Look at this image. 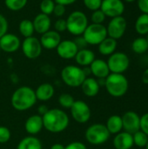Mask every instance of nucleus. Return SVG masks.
I'll list each match as a JSON object with an SVG mask.
<instances>
[{
    "mask_svg": "<svg viewBox=\"0 0 148 149\" xmlns=\"http://www.w3.org/2000/svg\"><path fill=\"white\" fill-rule=\"evenodd\" d=\"M106 63L111 73L123 74L130 66V58L125 52H115L109 56Z\"/></svg>",
    "mask_w": 148,
    "mask_h": 149,
    "instance_id": "nucleus-8",
    "label": "nucleus"
},
{
    "mask_svg": "<svg viewBox=\"0 0 148 149\" xmlns=\"http://www.w3.org/2000/svg\"><path fill=\"white\" fill-rule=\"evenodd\" d=\"M83 93L87 97H95L99 94L100 90V86L95 78L86 77L82 85L80 86Z\"/></svg>",
    "mask_w": 148,
    "mask_h": 149,
    "instance_id": "nucleus-21",
    "label": "nucleus"
},
{
    "mask_svg": "<svg viewBox=\"0 0 148 149\" xmlns=\"http://www.w3.org/2000/svg\"><path fill=\"white\" fill-rule=\"evenodd\" d=\"M146 38H147V42H148V33L147 34V37H146Z\"/></svg>",
    "mask_w": 148,
    "mask_h": 149,
    "instance_id": "nucleus-50",
    "label": "nucleus"
},
{
    "mask_svg": "<svg viewBox=\"0 0 148 149\" xmlns=\"http://www.w3.org/2000/svg\"><path fill=\"white\" fill-rule=\"evenodd\" d=\"M24 55L29 59H36L42 53V45L38 38L34 36L25 38L21 44Z\"/></svg>",
    "mask_w": 148,
    "mask_h": 149,
    "instance_id": "nucleus-10",
    "label": "nucleus"
},
{
    "mask_svg": "<svg viewBox=\"0 0 148 149\" xmlns=\"http://www.w3.org/2000/svg\"><path fill=\"white\" fill-rule=\"evenodd\" d=\"M54 29L58 33L64 32L67 30V24H66V19L64 18H58L55 23H54Z\"/></svg>",
    "mask_w": 148,
    "mask_h": 149,
    "instance_id": "nucleus-37",
    "label": "nucleus"
},
{
    "mask_svg": "<svg viewBox=\"0 0 148 149\" xmlns=\"http://www.w3.org/2000/svg\"><path fill=\"white\" fill-rule=\"evenodd\" d=\"M18 30L20 34L25 38H29V37H32L35 30H34V26H33V23L31 20L30 19H24L19 23L18 25Z\"/></svg>",
    "mask_w": 148,
    "mask_h": 149,
    "instance_id": "nucleus-29",
    "label": "nucleus"
},
{
    "mask_svg": "<svg viewBox=\"0 0 148 149\" xmlns=\"http://www.w3.org/2000/svg\"><path fill=\"white\" fill-rule=\"evenodd\" d=\"M58 55L64 59H72L74 58L79 48L77 47L76 44L73 40H61L58 47L56 48Z\"/></svg>",
    "mask_w": 148,
    "mask_h": 149,
    "instance_id": "nucleus-14",
    "label": "nucleus"
},
{
    "mask_svg": "<svg viewBox=\"0 0 148 149\" xmlns=\"http://www.w3.org/2000/svg\"><path fill=\"white\" fill-rule=\"evenodd\" d=\"M135 31L140 36H147L148 33V14L142 13L138 17L134 24Z\"/></svg>",
    "mask_w": 148,
    "mask_h": 149,
    "instance_id": "nucleus-27",
    "label": "nucleus"
},
{
    "mask_svg": "<svg viewBox=\"0 0 148 149\" xmlns=\"http://www.w3.org/2000/svg\"><path fill=\"white\" fill-rule=\"evenodd\" d=\"M77 0H54V2L58 4H62L64 6H67V5H71L72 3H74Z\"/></svg>",
    "mask_w": 148,
    "mask_h": 149,
    "instance_id": "nucleus-44",
    "label": "nucleus"
},
{
    "mask_svg": "<svg viewBox=\"0 0 148 149\" xmlns=\"http://www.w3.org/2000/svg\"><path fill=\"white\" fill-rule=\"evenodd\" d=\"M65 146H64L63 144L55 143V144H53V145L51 147V148L50 149H65Z\"/></svg>",
    "mask_w": 148,
    "mask_h": 149,
    "instance_id": "nucleus-47",
    "label": "nucleus"
},
{
    "mask_svg": "<svg viewBox=\"0 0 148 149\" xmlns=\"http://www.w3.org/2000/svg\"><path fill=\"white\" fill-rule=\"evenodd\" d=\"M123 130L133 134L140 130V116L134 111H127L122 116Z\"/></svg>",
    "mask_w": 148,
    "mask_h": 149,
    "instance_id": "nucleus-13",
    "label": "nucleus"
},
{
    "mask_svg": "<svg viewBox=\"0 0 148 149\" xmlns=\"http://www.w3.org/2000/svg\"><path fill=\"white\" fill-rule=\"evenodd\" d=\"M145 148L148 149V141H147V145H146V147H145Z\"/></svg>",
    "mask_w": 148,
    "mask_h": 149,
    "instance_id": "nucleus-49",
    "label": "nucleus"
},
{
    "mask_svg": "<svg viewBox=\"0 0 148 149\" xmlns=\"http://www.w3.org/2000/svg\"><path fill=\"white\" fill-rule=\"evenodd\" d=\"M123 2L125 1V2H126V3H133V2H135L136 0H122Z\"/></svg>",
    "mask_w": 148,
    "mask_h": 149,
    "instance_id": "nucleus-48",
    "label": "nucleus"
},
{
    "mask_svg": "<svg viewBox=\"0 0 148 149\" xmlns=\"http://www.w3.org/2000/svg\"><path fill=\"white\" fill-rule=\"evenodd\" d=\"M106 127L109 131L110 134H117L120 133L123 130V123H122L121 116L117 114H113L110 116L106 120Z\"/></svg>",
    "mask_w": 148,
    "mask_h": 149,
    "instance_id": "nucleus-25",
    "label": "nucleus"
},
{
    "mask_svg": "<svg viewBox=\"0 0 148 149\" xmlns=\"http://www.w3.org/2000/svg\"><path fill=\"white\" fill-rule=\"evenodd\" d=\"M140 131L145 133L148 136V113L140 116Z\"/></svg>",
    "mask_w": 148,
    "mask_h": 149,
    "instance_id": "nucleus-39",
    "label": "nucleus"
},
{
    "mask_svg": "<svg viewBox=\"0 0 148 149\" xmlns=\"http://www.w3.org/2000/svg\"><path fill=\"white\" fill-rule=\"evenodd\" d=\"M89 67L91 73L97 79H106L111 73L106 61L100 58H95Z\"/></svg>",
    "mask_w": 148,
    "mask_h": 149,
    "instance_id": "nucleus-18",
    "label": "nucleus"
},
{
    "mask_svg": "<svg viewBox=\"0 0 148 149\" xmlns=\"http://www.w3.org/2000/svg\"><path fill=\"white\" fill-rule=\"evenodd\" d=\"M28 3V0H4L6 8L11 11H19L23 10Z\"/></svg>",
    "mask_w": 148,
    "mask_h": 149,
    "instance_id": "nucleus-30",
    "label": "nucleus"
},
{
    "mask_svg": "<svg viewBox=\"0 0 148 149\" xmlns=\"http://www.w3.org/2000/svg\"><path fill=\"white\" fill-rule=\"evenodd\" d=\"M8 26H9V24H8L7 19L5 18L4 16H3L0 13V38L8 32Z\"/></svg>",
    "mask_w": 148,
    "mask_h": 149,
    "instance_id": "nucleus-38",
    "label": "nucleus"
},
{
    "mask_svg": "<svg viewBox=\"0 0 148 149\" xmlns=\"http://www.w3.org/2000/svg\"><path fill=\"white\" fill-rule=\"evenodd\" d=\"M61 40L62 39L60 34L55 30H50L45 33L42 34L39 39L42 47L46 50L56 49L59 43L61 42Z\"/></svg>",
    "mask_w": 148,
    "mask_h": 149,
    "instance_id": "nucleus-16",
    "label": "nucleus"
},
{
    "mask_svg": "<svg viewBox=\"0 0 148 149\" xmlns=\"http://www.w3.org/2000/svg\"><path fill=\"white\" fill-rule=\"evenodd\" d=\"M126 27H127V23L123 16L113 17L111 18L110 22L106 26L107 36L113 39L118 40L124 36L126 31Z\"/></svg>",
    "mask_w": 148,
    "mask_h": 149,
    "instance_id": "nucleus-11",
    "label": "nucleus"
},
{
    "mask_svg": "<svg viewBox=\"0 0 148 149\" xmlns=\"http://www.w3.org/2000/svg\"><path fill=\"white\" fill-rule=\"evenodd\" d=\"M65 149H87L86 146L81 141H72L66 145Z\"/></svg>",
    "mask_w": 148,
    "mask_h": 149,
    "instance_id": "nucleus-42",
    "label": "nucleus"
},
{
    "mask_svg": "<svg viewBox=\"0 0 148 149\" xmlns=\"http://www.w3.org/2000/svg\"><path fill=\"white\" fill-rule=\"evenodd\" d=\"M111 134L106 125L96 123L87 127L85 133V137L87 142L94 146L105 144L110 138Z\"/></svg>",
    "mask_w": 148,
    "mask_h": 149,
    "instance_id": "nucleus-5",
    "label": "nucleus"
},
{
    "mask_svg": "<svg viewBox=\"0 0 148 149\" xmlns=\"http://www.w3.org/2000/svg\"><path fill=\"white\" fill-rule=\"evenodd\" d=\"M54 93V87L50 83H43L39 85L35 91L36 98L40 101H47L51 100L53 97Z\"/></svg>",
    "mask_w": 148,
    "mask_h": 149,
    "instance_id": "nucleus-23",
    "label": "nucleus"
},
{
    "mask_svg": "<svg viewBox=\"0 0 148 149\" xmlns=\"http://www.w3.org/2000/svg\"><path fill=\"white\" fill-rule=\"evenodd\" d=\"M74 43L76 44L77 47L79 48V50H81V49H85L86 48V46L88 45V44L86 43L85 39L84 38V37L81 35V36H77V38L73 40Z\"/></svg>",
    "mask_w": 148,
    "mask_h": 149,
    "instance_id": "nucleus-41",
    "label": "nucleus"
},
{
    "mask_svg": "<svg viewBox=\"0 0 148 149\" xmlns=\"http://www.w3.org/2000/svg\"><path fill=\"white\" fill-rule=\"evenodd\" d=\"M133 145L140 148H145L148 141V136L140 130L134 133L133 134Z\"/></svg>",
    "mask_w": 148,
    "mask_h": 149,
    "instance_id": "nucleus-31",
    "label": "nucleus"
},
{
    "mask_svg": "<svg viewBox=\"0 0 148 149\" xmlns=\"http://www.w3.org/2000/svg\"><path fill=\"white\" fill-rule=\"evenodd\" d=\"M42 119L44 128L52 134L65 131L70 122L67 113L58 108L49 109L47 113L42 116Z\"/></svg>",
    "mask_w": 148,
    "mask_h": 149,
    "instance_id": "nucleus-1",
    "label": "nucleus"
},
{
    "mask_svg": "<svg viewBox=\"0 0 148 149\" xmlns=\"http://www.w3.org/2000/svg\"><path fill=\"white\" fill-rule=\"evenodd\" d=\"M117 40L110 37H106L98 46L99 52L103 56H110L116 52L117 49Z\"/></svg>",
    "mask_w": 148,
    "mask_h": 149,
    "instance_id": "nucleus-24",
    "label": "nucleus"
},
{
    "mask_svg": "<svg viewBox=\"0 0 148 149\" xmlns=\"http://www.w3.org/2000/svg\"><path fill=\"white\" fill-rule=\"evenodd\" d=\"M95 53L87 48L79 50L74 59L76 63L80 66H90V65L94 61L95 59Z\"/></svg>",
    "mask_w": 148,
    "mask_h": 149,
    "instance_id": "nucleus-22",
    "label": "nucleus"
},
{
    "mask_svg": "<svg viewBox=\"0 0 148 149\" xmlns=\"http://www.w3.org/2000/svg\"><path fill=\"white\" fill-rule=\"evenodd\" d=\"M74 101H75L74 98L69 93H62L58 97L59 105L63 108H65V109H70L72 107V106L73 105Z\"/></svg>",
    "mask_w": 148,
    "mask_h": 149,
    "instance_id": "nucleus-33",
    "label": "nucleus"
},
{
    "mask_svg": "<svg viewBox=\"0 0 148 149\" xmlns=\"http://www.w3.org/2000/svg\"><path fill=\"white\" fill-rule=\"evenodd\" d=\"M106 15L104 14V12L99 9L97 10L92 11V15H91V20H92V24H103V23L106 20Z\"/></svg>",
    "mask_w": 148,
    "mask_h": 149,
    "instance_id": "nucleus-34",
    "label": "nucleus"
},
{
    "mask_svg": "<svg viewBox=\"0 0 148 149\" xmlns=\"http://www.w3.org/2000/svg\"><path fill=\"white\" fill-rule=\"evenodd\" d=\"M56 3L54 0H42L39 4V9L41 13L45 15H51L53 13V10L55 7Z\"/></svg>",
    "mask_w": 148,
    "mask_h": 149,
    "instance_id": "nucleus-32",
    "label": "nucleus"
},
{
    "mask_svg": "<svg viewBox=\"0 0 148 149\" xmlns=\"http://www.w3.org/2000/svg\"><path fill=\"white\" fill-rule=\"evenodd\" d=\"M137 3L142 13L148 14V0H137Z\"/></svg>",
    "mask_w": 148,
    "mask_h": 149,
    "instance_id": "nucleus-43",
    "label": "nucleus"
},
{
    "mask_svg": "<svg viewBox=\"0 0 148 149\" xmlns=\"http://www.w3.org/2000/svg\"><path fill=\"white\" fill-rule=\"evenodd\" d=\"M65 6L62 5V4L56 3L52 14H53L55 17L61 18V17L65 15Z\"/></svg>",
    "mask_w": 148,
    "mask_h": 149,
    "instance_id": "nucleus-40",
    "label": "nucleus"
},
{
    "mask_svg": "<svg viewBox=\"0 0 148 149\" xmlns=\"http://www.w3.org/2000/svg\"><path fill=\"white\" fill-rule=\"evenodd\" d=\"M17 149H42V143L37 137L30 135L19 141Z\"/></svg>",
    "mask_w": 148,
    "mask_h": 149,
    "instance_id": "nucleus-26",
    "label": "nucleus"
},
{
    "mask_svg": "<svg viewBox=\"0 0 148 149\" xmlns=\"http://www.w3.org/2000/svg\"><path fill=\"white\" fill-rule=\"evenodd\" d=\"M141 80L144 84L148 85V68L146 69L143 73H142V77H141Z\"/></svg>",
    "mask_w": 148,
    "mask_h": 149,
    "instance_id": "nucleus-46",
    "label": "nucleus"
},
{
    "mask_svg": "<svg viewBox=\"0 0 148 149\" xmlns=\"http://www.w3.org/2000/svg\"><path fill=\"white\" fill-rule=\"evenodd\" d=\"M32 23H33L35 31L41 35L50 31V28L51 25V20L50 16L43 14V13L38 14L34 17Z\"/></svg>",
    "mask_w": 148,
    "mask_h": 149,
    "instance_id": "nucleus-20",
    "label": "nucleus"
},
{
    "mask_svg": "<svg viewBox=\"0 0 148 149\" xmlns=\"http://www.w3.org/2000/svg\"><path fill=\"white\" fill-rule=\"evenodd\" d=\"M21 47V41L17 36L12 33H6L0 38V48L7 53L17 52Z\"/></svg>",
    "mask_w": 148,
    "mask_h": 149,
    "instance_id": "nucleus-15",
    "label": "nucleus"
},
{
    "mask_svg": "<svg viewBox=\"0 0 148 149\" xmlns=\"http://www.w3.org/2000/svg\"><path fill=\"white\" fill-rule=\"evenodd\" d=\"M100 10L106 17H116L122 16L125 11V3L122 0H102Z\"/></svg>",
    "mask_w": 148,
    "mask_h": 149,
    "instance_id": "nucleus-12",
    "label": "nucleus"
},
{
    "mask_svg": "<svg viewBox=\"0 0 148 149\" xmlns=\"http://www.w3.org/2000/svg\"><path fill=\"white\" fill-rule=\"evenodd\" d=\"M0 51H1V48H0Z\"/></svg>",
    "mask_w": 148,
    "mask_h": 149,
    "instance_id": "nucleus-51",
    "label": "nucleus"
},
{
    "mask_svg": "<svg viewBox=\"0 0 148 149\" xmlns=\"http://www.w3.org/2000/svg\"><path fill=\"white\" fill-rule=\"evenodd\" d=\"M60 75L62 81L70 87L80 86L86 78L83 68L74 65L65 66L62 69Z\"/></svg>",
    "mask_w": 148,
    "mask_h": 149,
    "instance_id": "nucleus-4",
    "label": "nucleus"
},
{
    "mask_svg": "<svg viewBox=\"0 0 148 149\" xmlns=\"http://www.w3.org/2000/svg\"><path fill=\"white\" fill-rule=\"evenodd\" d=\"M86 43L91 45H99L107 36L106 27L104 24H88L83 35Z\"/></svg>",
    "mask_w": 148,
    "mask_h": 149,
    "instance_id": "nucleus-7",
    "label": "nucleus"
},
{
    "mask_svg": "<svg viewBox=\"0 0 148 149\" xmlns=\"http://www.w3.org/2000/svg\"><path fill=\"white\" fill-rule=\"evenodd\" d=\"M131 149H134V148H131Z\"/></svg>",
    "mask_w": 148,
    "mask_h": 149,
    "instance_id": "nucleus-52",
    "label": "nucleus"
},
{
    "mask_svg": "<svg viewBox=\"0 0 148 149\" xmlns=\"http://www.w3.org/2000/svg\"><path fill=\"white\" fill-rule=\"evenodd\" d=\"M70 110L72 119L78 123L85 124L91 119V108L87 103L83 100H75Z\"/></svg>",
    "mask_w": 148,
    "mask_h": 149,
    "instance_id": "nucleus-9",
    "label": "nucleus"
},
{
    "mask_svg": "<svg viewBox=\"0 0 148 149\" xmlns=\"http://www.w3.org/2000/svg\"><path fill=\"white\" fill-rule=\"evenodd\" d=\"M113 144L115 149H131L133 145V134L126 131H121L120 133L115 134Z\"/></svg>",
    "mask_w": 148,
    "mask_h": 149,
    "instance_id": "nucleus-17",
    "label": "nucleus"
},
{
    "mask_svg": "<svg viewBox=\"0 0 148 149\" xmlns=\"http://www.w3.org/2000/svg\"><path fill=\"white\" fill-rule=\"evenodd\" d=\"M67 30L74 36L83 35L85 30L88 26V18L86 15L81 10L72 11L66 18Z\"/></svg>",
    "mask_w": 148,
    "mask_h": 149,
    "instance_id": "nucleus-6",
    "label": "nucleus"
},
{
    "mask_svg": "<svg viewBox=\"0 0 148 149\" xmlns=\"http://www.w3.org/2000/svg\"><path fill=\"white\" fill-rule=\"evenodd\" d=\"M83 3L88 10L94 11L100 9L102 0H83Z\"/></svg>",
    "mask_w": 148,
    "mask_h": 149,
    "instance_id": "nucleus-35",
    "label": "nucleus"
},
{
    "mask_svg": "<svg viewBox=\"0 0 148 149\" xmlns=\"http://www.w3.org/2000/svg\"><path fill=\"white\" fill-rule=\"evenodd\" d=\"M105 87L109 95L114 98H120L127 93L129 82L124 74L110 73L106 78Z\"/></svg>",
    "mask_w": 148,
    "mask_h": 149,
    "instance_id": "nucleus-3",
    "label": "nucleus"
},
{
    "mask_svg": "<svg viewBox=\"0 0 148 149\" xmlns=\"http://www.w3.org/2000/svg\"><path fill=\"white\" fill-rule=\"evenodd\" d=\"M37 100L35 91L29 86H24L14 91L11 95L10 103L15 110L24 112L31 109Z\"/></svg>",
    "mask_w": 148,
    "mask_h": 149,
    "instance_id": "nucleus-2",
    "label": "nucleus"
},
{
    "mask_svg": "<svg viewBox=\"0 0 148 149\" xmlns=\"http://www.w3.org/2000/svg\"><path fill=\"white\" fill-rule=\"evenodd\" d=\"M43 128H44L43 119H42V116L38 114L31 115L25 120L24 129L26 133L31 135L38 134Z\"/></svg>",
    "mask_w": 148,
    "mask_h": 149,
    "instance_id": "nucleus-19",
    "label": "nucleus"
},
{
    "mask_svg": "<svg viewBox=\"0 0 148 149\" xmlns=\"http://www.w3.org/2000/svg\"><path fill=\"white\" fill-rule=\"evenodd\" d=\"M48 110H49V109L47 108V107H46L45 105H41V106H39V107H38V115L43 116L44 114H45V113H47Z\"/></svg>",
    "mask_w": 148,
    "mask_h": 149,
    "instance_id": "nucleus-45",
    "label": "nucleus"
},
{
    "mask_svg": "<svg viewBox=\"0 0 148 149\" xmlns=\"http://www.w3.org/2000/svg\"><path fill=\"white\" fill-rule=\"evenodd\" d=\"M10 131L4 126H0V144L8 142L10 139Z\"/></svg>",
    "mask_w": 148,
    "mask_h": 149,
    "instance_id": "nucleus-36",
    "label": "nucleus"
},
{
    "mask_svg": "<svg viewBox=\"0 0 148 149\" xmlns=\"http://www.w3.org/2000/svg\"><path fill=\"white\" fill-rule=\"evenodd\" d=\"M132 50L136 54H144L148 51V42L145 37H139L132 43Z\"/></svg>",
    "mask_w": 148,
    "mask_h": 149,
    "instance_id": "nucleus-28",
    "label": "nucleus"
}]
</instances>
